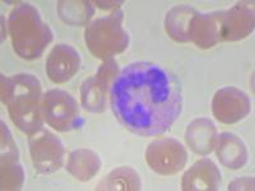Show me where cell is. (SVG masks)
Instances as JSON below:
<instances>
[{
	"mask_svg": "<svg viewBox=\"0 0 255 191\" xmlns=\"http://www.w3.org/2000/svg\"><path fill=\"white\" fill-rule=\"evenodd\" d=\"M110 103L115 117L140 136L163 134L180 117L181 87L171 73L158 64L131 63L114 79Z\"/></svg>",
	"mask_w": 255,
	"mask_h": 191,
	"instance_id": "cell-1",
	"label": "cell"
},
{
	"mask_svg": "<svg viewBox=\"0 0 255 191\" xmlns=\"http://www.w3.org/2000/svg\"><path fill=\"white\" fill-rule=\"evenodd\" d=\"M42 99L41 83L35 76L27 73L1 76V101L8 106L13 124L28 136L42 129Z\"/></svg>",
	"mask_w": 255,
	"mask_h": 191,
	"instance_id": "cell-2",
	"label": "cell"
},
{
	"mask_svg": "<svg viewBox=\"0 0 255 191\" xmlns=\"http://www.w3.org/2000/svg\"><path fill=\"white\" fill-rule=\"evenodd\" d=\"M8 28L15 54L26 60L41 58L52 41L50 27L37 9L28 3H19L10 12Z\"/></svg>",
	"mask_w": 255,
	"mask_h": 191,
	"instance_id": "cell-3",
	"label": "cell"
},
{
	"mask_svg": "<svg viewBox=\"0 0 255 191\" xmlns=\"http://www.w3.org/2000/svg\"><path fill=\"white\" fill-rule=\"evenodd\" d=\"M124 13L120 9L91 22L84 31V41L95 58L108 60L127 50L129 36L123 28Z\"/></svg>",
	"mask_w": 255,
	"mask_h": 191,
	"instance_id": "cell-4",
	"label": "cell"
},
{
	"mask_svg": "<svg viewBox=\"0 0 255 191\" xmlns=\"http://www.w3.org/2000/svg\"><path fill=\"white\" fill-rule=\"evenodd\" d=\"M42 112L46 124L60 133L76 130L84 122L77 101L63 90H51L45 93Z\"/></svg>",
	"mask_w": 255,
	"mask_h": 191,
	"instance_id": "cell-5",
	"label": "cell"
},
{
	"mask_svg": "<svg viewBox=\"0 0 255 191\" xmlns=\"http://www.w3.org/2000/svg\"><path fill=\"white\" fill-rule=\"evenodd\" d=\"M145 161L152 171L162 176L180 172L188 162V152L179 140L163 138L152 142L145 149Z\"/></svg>",
	"mask_w": 255,
	"mask_h": 191,
	"instance_id": "cell-6",
	"label": "cell"
},
{
	"mask_svg": "<svg viewBox=\"0 0 255 191\" xmlns=\"http://www.w3.org/2000/svg\"><path fill=\"white\" fill-rule=\"evenodd\" d=\"M28 144L32 165L38 174H54L63 167L65 149L58 136L41 129L29 136Z\"/></svg>",
	"mask_w": 255,
	"mask_h": 191,
	"instance_id": "cell-7",
	"label": "cell"
},
{
	"mask_svg": "<svg viewBox=\"0 0 255 191\" xmlns=\"http://www.w3.org/2000/svg\"><path fill=\"white\" fill-rule=\"evenodd\" d=\"M252 111L249 96L236 87H223L216 92L212 112L223 124H235L245 119Z\"/></svg>",
	"mask_w": 255,
	"mask_h": 191,
	"instance_id": "cell-8",
	"label": "cell"
},
{
	"mask_svg": "<svg viewBox=\"0 0 255 191\" xmlns=\"http://www.w3.org/2000/svg\"><path fill=\"white\" fill-rule=\"evenodd\" d=\"M1 168H0V185L1 190H20L24 183V171L19 165V153L12 134L5 122L1 121Z\"/></svg>",
	"mask_w": 255,
	"mask_h": 191,
	"instance_id": "cell-9",
	"label": "cell"
},
{
	"mask_svg": "<svg viewBox=\"0 0 255 191\" xmlns=\"http://www.w3.org/2000/svg\"><path fill=\"white\" fill-rule=\"evenodd\" d=\"M254 3L240 1L222 10V42L244 40L254 31Z\"/></svg>",
	"mask_w": 255,
	"mask_h": 191,
	"instance_id": "cell-10",
	"label": "cell"
},
{
	"mask_svg": "<svg viewBox=\"0 0 255 191\" xmlns=\"http://www.w3.org/2000/svg\"><path fill=\"white\" fill-rule=\"evenodd\" d=\"M81 67L79 52L70 45L59 44L52 47L46 60V73L55 84L69 82Z\"/></svg>",
	"mask_w": 255,
	"mask_h": 191,
	"instance_id": "cell-11",
	"label": "cell"
},
{
	"mask_svg": "<svg viewBox=\"0 0 255 191\" xmlns=\"http://www.w3.org/2000/svg\"><path fill=\"white\" fill-rule=\"evenodd\" d=\"M189 42L199 49H211L222 42V10L199 13L193 17L189 31Z\"/></svg>",
	"mask_w": 255,
	"mask_h": 191,
	"instance_id": "cell-12",
	"label": "cell"
},
{
	"mask_svg": "<svg viewBox=\"0 0 255 191\" xmlns=\"http://www.w3.org/2000/svg\"><path fill=\"white\" fill-rule=\"evenodd\" d=\"M222 183L221 172L212 159H199L184 174L181 189L184 191H215Z\"/></svg>",
	"mask_w": 255,
	"mask_h": 191,
	"instance_id": "cell-13",
	"label": "cell"
},
{
	"mask_svg": "<svg viewBox=\"0 0 255 191\" xmlns=\"http://www.w3.org/2000/svg\"><path fill=\"white\" fill-rule=\"evenodd\" d=\"M217 138V127L207 117L193 120L186 127V143L191 151L199 156H208L215 151Z\"/></svg>",
	"mask_w": 255,
	"mask_h": 191,
	"instance_id": "cell-14",
	"label": "cell"
},
{
	"mask_svg": "<svg viewBox=\"0 0 255 191\" xmlns=\"http://www.w3.org/2000/svg\"><path fill=\"white\" fill-rule=\"evenodd\" d=\"M215 149L220 162L230 170H240L248 163L249 153L247 145L235 134H220Z\"/></svg>",
	"mask_w": 255,
	"mask_h": 191,
	"instance_id": "cell-15",
	"label": "cell"
},
{
	"mask_svg": "<svg viewBox=\"0 0 255 191\" xmlns=\"http://www.w3.org/2000/svg\"><path fill=\"white\" fill-rule=\"evenodd\" d=\"M67 170L74 179L86 183L92 180L101 170V159L96 152L86 148L73 151L69 154Z\"/></svg>",
	"mask_w": 255,
	"mask_h": 191,
	"instance_id": "cell-16",
	"label": "cell"
},
{
	"mask_svg": "<svg viewBox=\"0 0 255 191\" xmlns=\"http://www.w3.org/2000/svg\"><path fill=\"white\" fill-rule=\"evenodd\" d=\"M197 13L198 10L189 5H179L168 10L165 18V28L167 35L180 44L189 42L191 19Z\"/></svg>",
	"mask_w": 255,
	"mask_h": 191,
	"instance_id": "cell-17",
	"label": "cell"
},
{
	"mask_svg": "<svg viewBox=\"0 0 255 191\" xmlns=\"http://www.w3.org/2000/svg\"><path fill=\"white\" fill-rule=\"evenodd\" d=\"M140 186L142 183H140L139 174L134 168L123 166L111 171L97 185L96 190L138 191L140 190Z\"/></svg>",
	"mask_w": 255,
	"mask_h": 191,
	"instance_id": "cell-18",
	"label": "cell"
},
{
	"mask_svg": "<svg viewBox=\"0 0 255 191\" xmlns=\"http://www.w3.org/2000/svg\"><path fill=\"white\" fill-rule=\"evenodd\" d=\"M108 91L101 86L95 76L86 79L81 87V102L84 110L93 113L104 112L108 106Z\"/></svg>",
	"mask_w": 255,
	"mask_h": 191,
	"instance_id": "cell-19",
	"label": "cell"
},
{
	"mask_svg": "<svg viewBox=\"0 0 255 191\" xmlns=\"http://www.w3.org/2000/svg\"><path fill=\"white\" fill-rule=\"evenodd\" d=\"M58 12L67 24L84 26L95 14V8L91 1H59Z\"/></svg>",
	"mask_w": 255,
	"mask_h": 191,
	"instance_id": "cell-20",
	"label": "cell"
},
{
	"mask_svg": "<svg viewBox=\"0 0 255 191\" xmlns=\"http://www.w3.org/2000/svg\"><path fill=\"white\" fill-rule=\"evenodd\" d=\"M118 74H119V65H118L115 59L111 58L108 59V60H104V63L101 64V67L99 68L95 77L101 83L102 87L108 91Z\"/></svg>",
	"mask_w": 255,
	"mask_h": 191,
	"instance_id": "cell-21",
	"label": "cell"
},
{
	"mask_svg": "<svg viewBox=\"0 0 255 191\" xmlns=\"http://www.w3.org/2000/svg\"><path fill=\"white\" fill-rule=\"evenodd\" d=\"M229 190H254V179L253 177H241L230 184Z\"/></svg>",
	"mask_w": 255,
	"mask_h": 191,
	"instance_id": "cell-22",
	"label": "cell"
},
{
	"mask_svg": "<svg viewBox=\"0 0 255 191\" xmlns=\"http://www.w3.org/2000/svg\"><path fill=\"white\" fill-rule=\"evenodd\" d=\"M96 4L102 9H119V6L122 5L123 1H96Z\"/></svg>",
	"mask_w": 255,
	"mask_h": 191,
	"instance_id": "cell-23",
	"label": "cell"
}]
</instances>
